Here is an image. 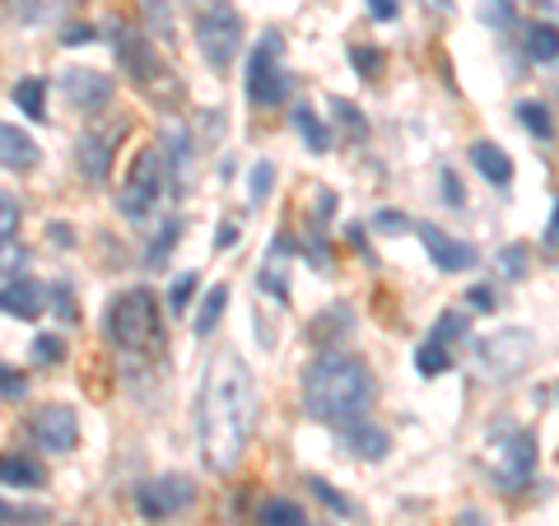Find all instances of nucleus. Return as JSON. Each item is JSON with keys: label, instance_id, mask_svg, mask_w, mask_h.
Instances as JSON below:
<instances>
[{"label": "nucleus", "instance_id": "aec40b11", "mask_svg": "<svg viewBox=\"0 0 559 526\" xmlns=\"http://www.w3.org/2000/svg\"><path fill=\"white\" fill-rule=\"evenodd\" d=\"M257 526H308V517L294 499H266L257 507Z\"/></svg>", "mask_w": 559, "mask_h": 526}, {"label": "nucleus", "instance_id": "a19ab883", "mask_svg": "<svg viewBox=\"0 0 559 526\" xmlns=\"http://www.w3.org/2000/svg\"><path fill=\"white\" fill-rule=\"evenodd\" d=\"M61 43H70V47H84V43H94V28L75 24V28H66V38H61Z\"/></svg>", "mask_w": 559, "mask_h": 526}, {"label": "nucleus", "instance_id": "cd10ccee", "mask_svg": "<svg viewBox=\"0 0 559 526\" xmlns=\"http://www.w3.org/2000/svg\"><path fill=\"white\" fill-rule=\"evenodd\" d=\"M499 266H503V275H509V279L527 275V242H513V248H503L499 252Z\"/></svg>", "mask_w": 559, "mask_h": 526}, {"label": "nucleus", "instance_id": "c03bdc74", "mask_svg": "<svg viewBox=\"0 0 559 526\" xmlns=\"http://www.w3.org/2000/svg\"><path fill=\"white\" fill-rule=\"evenodd\" d=\"M546 242H550V248H559V205H555V215H550V229H546Z\"/></svg>", "mask_w": 559, "mask_h": 526}, {"label": "nucleus", "instance_id": "ea45409f", "mask_svg": "<svg viewBox=\"0 0 559 526\" xmlns=\"http://www.w3.org/2000/svg\"><path fill=\"white\" fill-rule=\"evenodd\" d=\"M369 14L378 24H388V20H396V14H401V5H396V0H369Z\"/></svg>", "mask_w": 559, "mask_h": 526}, {"label": "nucleus", "instance_id": "6ab92c4d", "mask_svg": "<svg viewBox=\"0 0 559 526\" xmlns=\"http://www.w3.org/2000/svg\"><path fill=\"white\" fill-rule=\"evenodd\" d=\"M522 43H527V57H532L536 65L559 61V28H555V24H532Z\"/></svg>", "mask_w": 559, "mask_h": 526}, {"label": "nucleus", "instance_id": "39448f33", "mask_svg": "<svg viewBox=\"0 0 559 526\" xmlns=\"http://www.w3.org/2000/svg\"><path fill=\"white\" fill-rule=\"evenodd\" d=\"M197 47L215 70L234 65V57L242 51V14L229 5V0H210V5L197 14Z\"/></svg>", "mask_w": 559, "mask_h": 526}, {"label": "nucleus", "instance_id": "c85d7f7f", "mask_svg": "<svg viewBox=\"0 0 559 526\" xmlns=\"http://www.w3.org/2000/svg\"><path fill=\"white\" fill-rule=\"evenodd\" d=\"M173 242H178V224L168 219V229H159V238L150 242V252H145V266H164V252H173Z\"/></svg>", "mask_w": 559, "mask_h": 526}, {"label": "nucleus", "instance_id": "2eb2a0df", "mask_svg": "<svg viewBox=\"0 0 559 526\" xmlns=\"http://www.w3.org/2000/svg\"><path fill=\"white\" fill-rule=\"evenodd\" d=\"M345 447L355 452V457H364V462H382L388 457V447H392V438H388V429L382 425H369V419H349L345 425Z\"/></svg>", "mask_w": 559, "mask_h": 526}, {"label": "nucleus", "instance_id": "423d86ee", "mask_svg": "<svg viewBox=\"0 0 559 526\" xmlns=\"http://www.w3.org/2000/svg\"><path fill=\"white\" fill-rule=\"evenodd\" d=\"M532 355H536V336H532L527 326H503V331H489V336L476 340V363H480V373L495 378V382L518 378L522 368L532 363Z\"/></svg>", "mask_w": 559, "mask_h": 526}, {"label": "nucleus", "instance_id": "412c9836", "mask_svg": "<svg viewBox=\"0 0 559 526\" xmlns=\"http://www.w3.org/2000/svg\"><path fill=\"white\" fill-rule=\"evenodd\" d=\"M415 368H419L425 378L448 373V368H452V345H448V340H439V336H429L425 345L415 349Z\"/></svg>", "mask_w": 559, "mask_h": 526}, {"label": "nucleus", "instance_id": "72a5a7b5", "mask_svg": "<svg viewBox=\"0 0 559 526\" xmlns=\"http://www.w3.org/2000/svg\"><path fill=\"white\" fill-rule=\"evenodd\" d=\"M271 182H275V168L271 164H257L252 168V205H261L271 196Z\"/></svg>", "mask_w": 559, "mask_h": 526}, {"label": "nucleus", "instance_id": "4c0bfd02", "mask_svg": "<svg viewBox=\"0 0 559 526\" xmlns=\"http://www.w3.org/2000/svg\"><path fill=\"white\" fill-rule=\"evenodd\" d=\"M406 215H401V210H378V215H373V229L378 234H401V229H406Z\"/></svg>", "mask_w": 559, "mask_h": 526}, {"label": "nucleus", "instance_id": "6e6552de", "mask_svg": "<svg viewBox=\"0 0 559 526\" xmlns=\"http://www.w3.org/2000/svg\"><path fill=\"white\" fill-rule=\"evenodd\" d=\"M489 470H495L499 489H522L532 485V470H536V438L527 429H513L489 443Z\"/></svg>", "mask_w": 559, "mask_h": 526}, {"label": "nucleus", "instance_id": "f257e3e1", "mask_svg": "<svg viewBox=\"0 0 559 526\" xmlns=\"http://www.w3.org/2000/svg\"><path fill=\"white\" fill-rule=\"evenodd\" d=\"M257 415V382L242 355H219L210 368L205 401H201V457L210 470H234L242 462Z\"/></svg>", "mask_w": 559, "mask_h": 526}, {"label": "nucleus", "instance_id": "79ce46f5", "mask_svg": "<svg viewBox=\"0 0 559 526\" xmlns=\"http://www.w3.org/2000/svg\"><path fill=\"white\" fill-rule=\"evenodd\" d=\"M443 196H448V205H462V191H457V178L443 168Z\"/></svg>", "mask_w": 559, "mask_h": 526}, {"label": "nucleus", "instance_id": "f3484780", "mask_svg": "<svg viewBox=\"0 0 559 526\" xmlns=\"http://www.w3.org/2000/svg\"><path fill=\"white\" fill-rule=\"evenodd\" d=\"M0 485H10V489H43L47 470H43L38 457H28V452H0Z\"/></svg>", "mask_w": 559, "mask_h": 526}, {"label": "nucleus", "instance_id": "9b49d317", "mask_svg": "<svg viewBox=\"0 0 559 526\" xmlns=\"http://www.w3.org/2000/svg\"><path fill=\"white\" fill-rule=\"evenodd\" d=\"M112 94H117V84H112V75H103V70L75 65V70L61 75V98L75 112H103L112 103Z\"/></svg>", "mask_w": 559, "mask_h": 526}, {"label": "nucleus", "instance_id": "f8f14e48", "mask_svg": "<svg viewBox=\"0 0 559 526\" xmlns=\"http://www.w3.org/2000/svg\"><path fill=\"white\" fill-rule=\"evenodd\" d=\"M415 234H419V242H425V252H429V261H433L439 271L457 275V271L476 266V248H471V242L452 238V234H443V229H433V224H419Z\"/></svg>", "mask_w": 559, "mask_h": 526}, {"label": "nucleus", "instance_id": "393cba45", "mask_svg": "<svg viewBox=\"0 0 559 526\" xmlns=\"http://www.w3.org/2000/svg\"><path fill=\"white\" fill-rule=\"evenodd\" d=\"M51 513L43 503H33V507H20V503H5L0 499V526H43Z\"/></svg>", "mask_w": 559, "mask_h": 526}, {"label": "nucleus", "instance_id": "e433bc0d", "mask_svg": "<svg viewBox=\"0 0 559 526\" xmlns=\"http://www.w3.org/2000/svg\"><path fill=\"white\" fill-rule=\"evenodd\" d=\"M24 261H28V252H24V248H20V242H14V238H5V242H0V271H20Z\"/></svg>", "mask_w": 559, "mask_h": 526}, {"label": "nucleus", "instance_id": "9d476101", "mask_svg": "<svg viewBox=\"0 0 559 526\" xmlns=\"http://www.w3.org/2000/svg\"><path fill=\"white\" fill-rule=\"evenodd\" d=\"M28 438L43 452H75L80 447V415L75 406H43L28 419Z\"/></svg>", "mask_w": 559, "mask_h": 526}, {"label": "nucleus", "instance_id": "a211bd4d", "mask_svg": "<svg viewBox=\"0 0 559 526\" xmlns=\"http://www.w3.org/2000/svg\"><path fill=\"white\" fill-rule=\"evenodd\" d=\"M471 164H476L480 178H485L489 187H499V191L513 182V159L495 145V140H476V145H471Z\"/></svg>", "mask_w": 559, "mask_h": 526}, {"label": "nucleus", "instance_id": "5701e85b", "mask_svg": "<svg viewBox=\"0 0 559 526\" xmlns=\"http://www.w3.org/2000/svg\"><path fill=\"white\" fill-rule=\"evenodd\" d=\"M14 103H20V112H28L33 121H43L47 117V80H20L14 84Z\"/></svg>", "mask_w": 559, "mask_h": 526}, {"label": "nucleus", "instance_id": "f03ea898", "mask_svg": "<svg viewBox=\"0 0 559 526\" xmlns=\"http://www.w3.org/2000/svg\"><path fill=\"white\" fill-rule=\"evenodd\" d=\"M373 373L355 355H322L304 373V410L322 425H349L369 410Z\"/></svg>", "mask_w": 559, "mask_h": 526}, {"label": "nucleus", "instance_id": "a878e982", "mask_svg": "<svg viewBox=\"0 0 559 526\" xmlns=\"http://www.w3.org/2000/svg\"><path fill=\"white\" fill-rule=\"evenodd\" d=\"M294 127L304 131V140H308V150H312V154H326L331 140H326V127H322V121L312 117V108H294Z\"/></svg>", "mask_w": 559, "mask_h": 526}, {"label": "nucleus", "instance_id": "0eeeda50", "mask_svg": "<svg viewBox=\"0 0 559 526\" xmlns=\"http://www.w3.org/2000/svg\"><path fill=\"white\" fill-rule=\"evenodd\" d=\"M168 187V164H164V150H140L135 164H131V178H127V191L117 196V210L127 219H145L154 205H159Z\"/></svg>", "mask_w": 559, "mask_h": 526}, {"label": "nucleus", "instance_id": "4468645a", "mask_svg": "<svg viewBox=\"0 0 559 526\" xmlns=\"http://www.w3.org/2000/svg\"><path fill=\"white\" fill-rule=\"evenodd\" d=\"M38 159H43L38 140H33L28 131H20V127H10V121H0V168L28 172V168H38Z\"/></svg>", "mask_w": 559, "mask_h": 526}, {"label": "nucleus", "instance_id": "ddd939ff", "mask_svg": "<svg viewBox=\"0 0 559 526\" xmlns=\"http://www.w3.org/2000/svg\"><path fill=\"white\" fill-rule=\"evenodd\" d=\"M0 312H5V318H20V322H38L47 312V289L28 275H14L10 285H0Z\"/></svg>", "mask_w": 559, "mask_h": 526}, {"label": "nucleus", "instance_id": "7c9ffc66", "mask_svg": "<svg viewBox=\"0 0 559 526\" xmlns=\"http://www.w3.org/2000/svg\"><path fill=\"white\" fill-rule=\"evenodd\" d=\"M24 392H28V378L0 363V396H5V401H24Z\"/></svg>", "mask_w": 559, "mask_h": 526}, {"label": "nucleus", "instance_id": "b1692460", "mask_svg": "<svg viewBox=\"0 0 559 526\" xmlns=\"http://www.w3.org/2000/svg\"><path fill=\"white\" fill-rule=\"evenodd\" d=\"M518 121H522V127H527L532 135H540V140H550L555 135V121H550V108H546V103H518Z\"/></svg>", "mask_w": 559, "mask_h": 526}, {"label": "nucleus", "instance_id": "c9c22d12", "mask_svg": "<svg viewBox=\"0 0 559 526\" xmlns=\"http://www.w3.org/2000/svg\"><path fill=\"white\" fill-rule=\"evenodd\" d=\"M349 61H355L364 75H378V70H382V51H373V47H349Z\"/></svg>", "mask_w": 559, "mask_h": 526}, {"label": "nucleus", "instance_id": "37998d69", "mask_svg": "<svg viewBox=\"0 0 559 526\" xmlns=\"http://www.w3.org/2000/svg\"><path fill=\"white\" fill-rule=\"evenodd\" d=\"M452 526H489V522H485V513H476V507H471V513H462Z\"/></svg>", "mask_w": 559, "mask_h": 526}, {"label": "nucleus", "instance_id": "20e7f679", "mask_svg": "<svg viewBox=\"0 0 559 526\" xmlns=\"http://www.w3.org/2000/svg\"><path fill=\"white\" fill-rule=\"evenodd\" d=\"M280 57H285V38H280L275 28L261 33V43L248 57V75H242L252 108H280V103L289 98V75H285V65H280Z\"/></svg>", "mask_w": 559, "mask_h": 526}, {"label": "nucleus", "instance_id": "2f4dec72", "mask_svg": "<svg viewBox=\"0 0 559 526\" xmlns=\"http://www.w3.org/2000/svg\"><path fill=\"white\" fill-rule=\"evenodd\" d=\"M61 355H66L61 336H38V340H33V363H57Z\"/></svg>", "mask_w": 559, "mask_h": 526}, {"label": "nucleus", "instance_id": "7ed1b4c3", "mask_svg": "<svg viewBox=\"0 0 559 526\" xmlns=\"http://www.w3.org/2000/svg\"><path fill=\"white\" fill-rule=\"evenodd\" d=\"M108 336L117 349L127 355H154L164 340V326H159V298L150 289H127L112 298L108 308Z\"/></svg>", "mask_w": 559, "mask_h": 526}, {"label": "nucleus", "instance_id": "dca6fc26", "mask_svg": "<svg viewBox=\"0 0 559 526\" xmlns=\"http://www.w3.org/2000/svg\"><path fill=\"white\" fill-rule=\"evenodd\" d=\"M112 145H117V131H108V135H80V154H75V164H80V172L90 182H103L112 172Z\"/></svg>", "mask_w": 559, "mask_h": 526}, {"label": "nucleus", "instance_id": "1a4fd4ad", "mask_svg": "<svg viewBox=\"0 0 559 526\" xmlns=\"http://www.w3.org/2000/svg\"><path fill=\"white\" fill-rule=\"evenodd\" d=\"M191 499H197V489H191L187 476H164V480L135 485V513L145 517V522H164L173 513H182Z\"/></svg>", "mask_w": 559, "mask_h": 526}, {"label": "nucleus", "instance_id": "4be33fe9", "mask_svg": "<svg viewBox=\"0 0 559 526\" xmlns=\"http://www.w3.org/2000/svg\"><path fill=\"white\" fill-rule=\"evenodd\" d=\"M224 308H229V285H210L201 298V312H197V336H210V331L219 326Z\"/></svg>", "mask_w": 559, "mask_h": 526}, {"label": "nucleus", "instance_id": "473e14b6", "mask_svg": "<svg viewBox=\"0 0 559 526\" xmlns=\"http://www.w3.org/2000/svg\"><path fill=\"white\" fill-rule=\"evenodd\" d=\"M191 294H197V275H178V279H173V294H168V308L182 312L191 303Z\"/></svg>", "mask_w": 559, "mask_h": 526}, {"label": "nucleus", "instance_id": "bb28decb", "mask_svg": "<svg viewBox=\"0 0 559 526\" xmlns=\"http://www.w3.org/2000/svg\"><path fill=\"white\" fill-rule=\"evenodd\" d=\"M429 336H439V340H448V345H457V340L466 336V312H443V318L433 322Z\"/></svg>", "mask_w": 559, "mask_h": 526}, {"label": "nucleus", "instance_id": "f704fd0d", "mask_svg": "<svg viewBox=\"0 0 559 526\" xmlns=\"http://www.w3.org/2000/svg\"><path fill=\"white\" fill-rule=\"evenodd\" d=\"M308 489H312V494H318L326 507H336V513H349V499H341L336 489H331V480H318V476H312V480H308Z\"/></svg>", "mask_w": 559, "mask_h": 526}, {"label": "nucleus", "instance_id": "c756f323", "mask_svg": "<svg viewBox=\"0 0 559 526\" xmlns=\"http://www.w3.org/2000/svg\"><path fill=\"white\" fill-rule=\"evenodd\" d=\"M14 234H20V201L0 191V242L14 238Z\"/></svg>", "mask_w": 559, "mask_h": 526}, {"label": "nucleus", "instance_id": "58836bf2", "mask_svg": "<svg viewBox=\"0 0 559 526\" xmlns=\"http://www.w3.org/2000/svg\"><path fill=\"white\" fill-rule=\"evenodd\" d=\"M466 308H471V312H495V289H489V285H476V289L466 294Z\"/></svg>", "mask_w": 559, "mask_h": 526}]
</instances>
